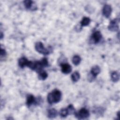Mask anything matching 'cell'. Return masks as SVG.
Returning <instances> with one entry per match:
<instances>
[{
  "label": "cell",
  "instance_id": "6da1fadb",
  "mask_svg": "<svg viewBox=\"0 0 120 120\" xmlns=\"http://www.w3.org/2000/svg\"><path fill=\"white\" fill-rule=\"evenodd\" d=\"M61 98V92L57 89L53 90L47 95V101L50 104L59 102Z\"/></svg>",
  "mask_w": 120,
  "mask_h": 120
},
{
  "label": "cell",
  "instance_id": "7a4b0ae2",
  "mask_svg": "<svg viewBox=\"0 0 120 120\" xmlns=\"http://www.w3.org/2000/svg\"><path fill=\"white\" fill-rule=\"evenodd\" d=\"M35 48L38 52L44 55L49 54L52 52V48L50 46L46 48L44 47L43 43L41 42H37L35 44Z\"/></svg>",
  "mask_w": 120,
  "mask_h": 120
},
{
  "label": "cell",
  "instance_id": "3957f363",
  "mask_svg": "<svg viewBox=\"0 0 120 120\" xmlns=\"http://www.w3.org/2000/svg\"><path fill=\"white\" fill-rule=\"evenodd\" d=\"M74 114L75 117L79 120L87 119L89 117L90 115L89 111L84 108L81 109L78 112H75Z\"/></svg>",
  "mask_w": 120,
  "mask_h": 120
},
{
  "label": "cell",
  "instance_id": "277c9868",
  "mask_svg": "<svg viewBox=\"0 0 120 120\" xmlns=\"http://www.w3.org/2000/svg\"><path fill=\"white\" fill-rule=\"evenodd\" d=\"M117 19H115L111 21L110 22V24L108 27V29L109 30L112 31H116L119 29V25Z\"/></svg>",
  "mask_w": 120,
  "mask_h": 120
},
{
  "label": "cell",
  "instance_id": "5b68a950",
  "mask_svg": "<svg viewBox=\"0 0 120 120\" xmlns=\"http://www.w3.org/2000/svg\"><path fill=\"white\" fill-rule=\"evenodd\" d=\"M24 5L26 8L31 10H35L37 8L34 2L30 0H26L24 1Z\"/></svg>",
  "mask_w": 120,
  "mask_h": 120
},
{
  "label": "cell",
  "instance_id": "8992f818",
  "mask_svg": "<svg viewBox=\"0 0 120 120\" xmlns=\"http://www.w3.org/2000/svg\"><path fill=\"white\" fill-rule=\"evenodd\" d=\"M112 11V8L110 5L106 4L105 5L102 10V12L103 15L106 18H108L110 17Z\"/></svg>",
  "mask_w": 120,
  "mask_h": 120
},
{
  "label": "cell",
  "instance_id": "52a82bcc",
  "mask_svg": "<svg viewBox=\"0 0 120 120\" xmlns=\"http://www.w3.org/2000/svg\"><path fill=\"white\" fill-rule=\"evenodd\" d=\"M60 66L61 67V71L64 74H69L72 71V67L68 63H61Z\"/></svg>",
  "mask_w": 120,
  "mask_h": 120
},
{
  "label": "cell",
  "instance_id": "ba28073f",
  "mask_svg": "<svg viewBox=\"0 0 120 120\" xmlns=\"http://www.w3.org/2000/svg\"><path fill=\"white\" fill-rule=\"evenodd\" d=\"M102 38V34L99 31L94 32L92 35V39L93 42L95 44L98 43Z\"/></svg>",
  "mask_w": 120,
  "mask_h": 120
},
{
  "label": "cell",
  "instance_id": "9c48e42d",
  "mask_svg": "<svg viewBox=\"0 0 120 120\" xmlns=\"http://www.w3.org/2000/svg\"><path fill=\"white\" fill-rule=\"evenodd\" d=\"M30 61H29L25 57H22L19 59L18 60V64L19 66L23 68L25 66H28Z\"/></svg>",
  "mask_w": 120,
  "mask_h": 120
},
{
  "label": "cell",
  "instance_id": "30bf717a",
  "mask_svg": "<svg viewBox=\"0 0 120 120\" xmlns=\"http://www.w3.org/2000/svg\"><path fill=\"white\" fill-rule=\"evenodd\" d=\"M37 103V100L32 95H29L27 96L26 105L28 106H31L32 104Z\"/></svg>",
  "mask_w": 120,
  "mask_h": 120
},
{
  "label": "cell",
  "instance_id": "8fae6325",
  "mask_svg": "<svg viewBox=\"0 0 120 120\" xmlns=\"http://www.w3.org/2000/svg\"><path fill=\"white\" fill-rule=\"evenodd\" d=\"M100 68L98 66H95L92 68L90 73L93 75L94 77H96L97 75L100 73Z\"/></svg>",
  "mask_w": 120,
  "mask_h": 120
},
{
  "label": "cell",
  "instance_id": "7c38bea8",
  "mask_svg": "<svg viewBox=\"0 0 120 120\" xmlns=\"http://www.w3.org/2000/svg\"><path fill=\"white\" fill-rule=\"evenodd\" d=\"M57 115V112L54 108H52L48 111V117L51 119L56 117Z\"/></svg>",
  "mask_w": 120,
  "mask_h": 120
},
{
  "label": "cell",
  "instance_id": "4fadbf2b",
  "mask_svg": "<svg viewBox=\"0 0 120 120\" xmlns=\"http://www.w3.org/2000/svg\"><path fill=\"white\" fill-rule=\"evenodd\" d=\"M120 78L119 73L117 71H113L111 74V79L112 82H117Z\"/></svg>",
  "mask_w": 120,
  "mask_h": 120
},
{
  "label": "cell",
  "instance_id": "5bb4252c",
  "mask_svg": "<svg viewBox=\"0 0 120 120\" xmlns=\"http://www.w3.org/2000/svg\"><path fill=\"white\" fill-rule=\"evenodd\" d=\"M80 74L79 72H78L77 71H75L74 72L71 76L72 80L74 82H77L79 78H80Z\"/></svg>",
  "mask_w": 120,
  "mask_h": 120
},
{
  "label": "cell",
  "instance_id": "9a60e30c",
  "mask_svg": "<svg viewBox=\"0 0 120 120\" xmlns=\"http://www.w3.org/2000/svg\"><path fill=\"white\" fill-rule=\"evenodd\" d=\"M90 22V20L89 17H84L82 21H81V26H85L88 25Z\"/></svg>",
  "mask_w": 120,
  "mask_h": 120
},
{
  "label": "cell",
  "instance_id": "2e32d148",
  "mask_svg": "<svg viewBox=\"0 0 120 120\" xmlns=\"http://www.w3.org/2000/svg\"><path fill=\"white\" fill-rule=\"evenodd\" d=\"M47 76H48V75H47V73L45 71H44L43 70L40 71L39 72H38V77L40 80H44L46 79Z\"/></svg>",
  "mask_w": 120,
  "mask_h": 120
},
{
  "label": "cell",
  "instance_id": "e0dca14e",
  "mask_svg": "<svg viewBox=\"0 0 120 120\" xmlns=\"http://www.w3.org/2000/svg\"><path fill=\"white\" fill-rule=\"evenodd\" d=\"M81 61V58L79 55H76L73 56L72 58V62L75 65H78L80 64Z\"/></svg>",
  "mask_w": 120,
  "mask_h": 120
},
{
  "label": "cell",
  "instance_id": "ac0fdd59",
  "mask_svg": "<svg viewBox=\"0 0 120 120\" xmlns=\"http://www.w3.org/2000/svg\"><path fill=\"white\" fill-rule=\"evenodd\" d=\"M68 115L73 114L75 113V109L72 105H69L67 108Z\"/></svg>",
  "mask_w": 120,
  "mask_h": 120
},
{
  "label": "cell",
  "instance_id": "d6986e66",
  "mask_svg": "<svg viewBox=\"0 0 120 120\" xmlns=\"http://www.w3.org/2000/svg\"><path fill=\"white\" fill-rule=\"evenodd\" d=\"M60 115L61 117H66L68 115L67 108H62L60 112Z\"/></svg>",
  "mask_w": 120,
  "mask_h": 120
},
{
  "label": "cell",
  "instance_id": "ffe728a7",
  "mask_svg": "<svg viewBox=\"0 0 120 120\" xmlns=\"http://www.w3.org/2000/svg\"><path fill=\"white\" fill-rule=\"evenodd\" d=\"M95 78H96V77H94L93 75H92L90 73L88 75L87 78H88V81H89L90 82H92V81L95 79Z\"/></svg>",
  "mask_w": 120,
  "mask_h": 120
},
{
  "label": "cell",
  "instance_id": "44dd1931",
  "mask_svg": "<svg viewBox=\"0 0 120 120\" xmlns=\"http://www.w3.org/2000/svg\"><path fill=\"white\" fill-rule=\"evenodd\" d=\"M6 55V52L5 49L1 48L0 49V57L1 59L2 57H5Z\"/></svg>",
  "mask_w": 120,
  "mask_h": 120
}]
</instances>
